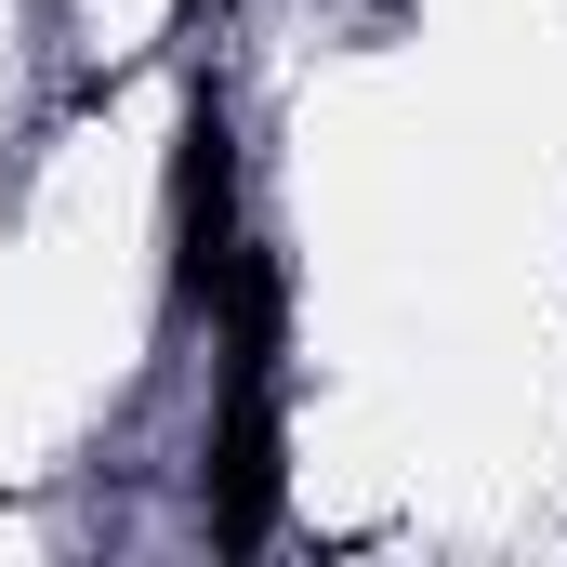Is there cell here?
I'll return each mask as SVG.
<instances>
[{"mask_svg": "<svg viewBox=\"0 0 567 567\" xmlns=\"http://www.w3.org/2000/svg\"><path fill=\"white\" fill-rule=\"evenodd\" d=\"M172 13H185V27H198V13H225V0H172Z\"/></svg>", "mask_w": 567, "mask_h": 567, "instance_id": "obj_4", "label": "cell"}, {"mask_svg": "<svg viewBox=\"0 0 567 567\" xmlns=\"http://www.w3.org/2000/svg\"><path fill=\"white\" fill-rule=\"evenodd\" d=\"M290 502V435H278V370H225V410L198 449V528L212 555H265Z\"/></svg>", "mask_w": 567, "mask_h": 567, "instance_id": "obj_2", "label": "cell"}, {"mask_svg": "<svg viewBox=\"0 0 567 567\" xmlns=\"http://www.w3.org/2000/svg\"><path fill=\"white\" fill-rule=\"evenodd\" d=\"M212 330H225V370H278V330H290V265L265 251V238L225 265V290H212Z\"/></svg>", "mask_w": 567, "mask_h": 567, "instance_id": "obj_3", "label": "cell"}, {"mask_svg": "<svg viewBox=\"0 0 567 567\" xmlns=\"http://www.w3.org/2000/svg\"><path fill=\"white\" fill-rule=\"evenodd\" d=\"M238 251H251V225H238V106H225V80H185V133H172V317H212Z\"/></svg>", "mask_w": 567, "mask_h": 567, "instance_id": "obj_1", "label": "cell"}]
</instances>
